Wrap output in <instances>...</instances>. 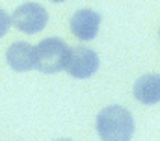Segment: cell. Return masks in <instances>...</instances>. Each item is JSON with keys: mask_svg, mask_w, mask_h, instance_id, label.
I'll list each match as a JSON object with an SVG mask.
<instances>
[{"mask_svg": "<svg viewBox=\"0 0 160 141\" xmlns=\"http://www.w3.org/2000/svg\"><path fill=\"white\" fill-rule=\"evenodd\" d=\"M95 124L102 141H130L134 136V117L123 106H108L101 109Z\"/></svg>", "mask_w": 160, "mask_h": 141, "instance_id": "obj_1", "label": "cell"}, {"mask_svg": "<svg viewBox=\"0 0 160 141\" xmlns=\"http://www.w3.org/2000/svg\"><path fill=\"white\" fill-rule=\"evenodd\" d=\"M69 54H71V48L65 45V41L58 37H47L36 45V58H38L36 69L45 74L60 72L65 69Z\"/></svg>", "mask_w": 160, "mask_h": 141, "instance_id": "obj_2", "label": "cell"}, {"mask_svg": "<svg viewBox=\"0 0 160 141\" xmlns=\"http://www.w3.org/2000/svg\"><path fill=\"white\" fill-rule=\"evenodd\" d=\"M47 21H48L47 9L36 2H26V4L19 6L11 15V24L17 30H21L22 34L28 35L39 34L47 26Z\"/></svg>", "mask_w": 160, "mask_h": 141, "instance_id": "obj_3", "label": "cell"}, {"mask_svg": "<svg viewBox=\"0 0 160 141\" xmlns=\"http://www.w3.org/2000/svg\"><path fill=\"white\" fill-rule=\"evenodd\" d=\"M97 69H99V56L95 50L86 46L71 48L65 70L73 78H89L97 72Z\"/></svg>", "mask_w": 160, "mask_h": 141, "instance_id": "obj_4", "label": "cell"}, {"mask_svg": "<svg viewBox=\"0 0 160 141\" xmlns=\"http://www.w3.org/2000/svg\"><path fill=\"white\" fill-rule=\"evenodd\" d=\"M69 28L73 35L80 41H91L95 39L101 28V15L93 9H78L71 21H69Z\"/></svg>", "mask_w": 160, "mask_h": 141, "instance_id": "obj_5", "label": "cell"}, {"mask_svg": "<svg viewBox=\"0 0 160 141\" xmlns=\"http://www.w3.org/2000/svg\"><path fill=\"white\" fill-rule=\"evenodd\" d=\"M6 60H8V65L17 72H26L38 67L36 46H32L26 41H17L9 45V48L6 50Z\"/></svg>", "mask_w": 160, "mask_h": 141, "instance_id": "obj_6", "label": "cell"}, {"mask_svg": "<svg viewBox=\"0 0 160 141\" xmlns=\"http://www.w3.org/2000/svg\"><path fill=\"white\" fill-rule=\"evenodd\" d=\"M134 97L142 104H157L160 102V74H145L134 84Z\"/></svg>", "mask_w": 160, "mask_h": 141, "instance_id": "obj_7", "label": "cell"}, {"mask_svg": "<svg viewBox=\"0 0 160 141\" xmlns=\"http://www.w3.org/2000/svg\"><path fill=\"white\" fill-rule=\"evenodd\" d=\"M9 26H11V17L0 7V37H4V35L8 34Z\"/></svg>", "mask_w": 160, "mask_h": 141, "instance_id": "obj_8", "label": "cell"}, {"mask_svg": "<svg viewBox=\"0 0 160 141\" xmlns=\"http://www.w3.org/2000/svg\"><path fill=\"white\" fill-rule=\"evenodd\" d=\"M52 2H65V0H52Z\"/></svg>", "mask_w": 160, "mask_h": 141, "instance_id": "obj_9", "label": "cell"}, {"mask_svg": "<svg viewBox=\"0 0 160 141\" xmlns=\"http://www.w3.org/2000/svg\"><path fill=\"white\" fill-rule=\"evenodd\" d=\"M56 141H71V139H56Z\"/></svg>", "mask_w": 160, "mask_h": 141, "instance_id": "obj_10", "label": "cell"}]
</instances>
